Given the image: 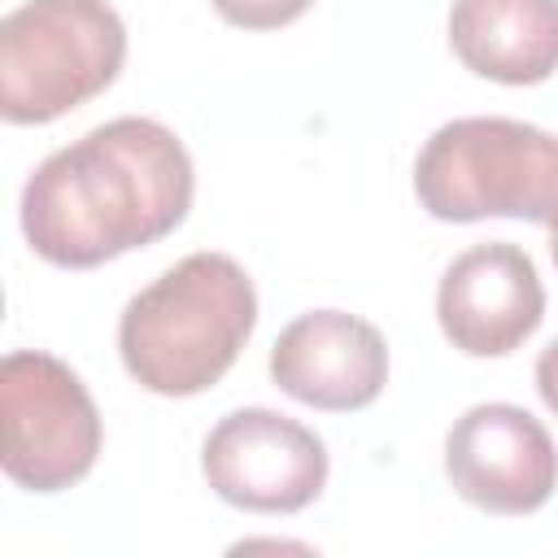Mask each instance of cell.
Segmentation results:
<instances>
[{
	"label": "cell",
	"instance_id": "obj_1",
	"mask_svg": "<svg viewBox=\"0 0 558 558\" xmlns=\"http://www.w3.org/2000/svg\"><path fill=\"white\" fill-rule=\"evenodd\" d=\"M192 187V157L170 126L113 118L39 161L22 187V235L48 266L92 270L170 235Z\"/></svg>",
	"mask_w": 558,
	"mask_h": 558
},
{
	"label": "cell",
	"instance_id": "obj_2",
	"mask_svg": "<svg viewBox=\"0 0 558 558\" xmlns=\"http://www.w3.org/2000/svg\"><path fill=\"white\" fill-rule=\"evenodd\" d=\"M257 323V292L227 253H192L135 292L118 323L126 375L157 397H196L240 357Z\"/></svg>",
	"mask_w": 558,
	"mask_h": 558
},
{
	"label": "cell",
	"instance_id": "obj_3",
	"mask_svg": "<svg viewBox=\"0 0 558 558\" xmlns=\"http://www.w3.org/2000/svg\"><path fill=\"white\" fill-rule=\"evenodd\" d=\"M414 196L440 222L558 227V135L514 118H453L418 148Z\"/></svg>",
	"mask_w": 558,
	"mask_h": 558
},
{
	"label": "cell",
	"instance_id": "obj_4",
	"mask_svg": "<svg viewBox=\"0 0 558 558\" xmlns=\"http://www.w3.org/2000/svg\"><path fill=\"white\" fill-rule=\"evenodd\" d=\"M126 61V26L109 0H26L0 22V113L44 126L100 96Z\"/></svg>",
	"mask_w": 558,
	"mask_h": 558
},
{
	"label": "cell",
	"instance_id": "obj_5",
	"mask_svg": "<svg viewBox=\"0 0 558 558\" xmlns=\"http://www.w3.org/2000/svg\"><path fill=\"white\" fill-rule=\"evenodd\" d=\"M100 440L96 401L61 357L17 349L0 362V462L17 488L78 484L96 466Z\"/></svg>",
	"mask_w": 558,
	"mask_h": 558
},
{
	"label": "cell",
	"instance_id": "obj_6",
	"mask_svg": "<svg viewBox=\"0 0 558 558\" xmlns=\"http://www.w3.org/2000/svg\"><path fill=\"white\" fill-rule=\"evenodd\" d=\"M201 471L227 506L253 514H296L327 484V449L305 423L248 405L218 418L205 436Z\"/></svg>",
	"mask_w": 558,
	"mask_h": 558
},
{
	"label": "cell",
	"instance_id": "obj_7",
	"mask_svg": "<svg viewBox=\"0 0 558 558\" xmlns=\"http://www.w3.org/2000/svg\"><path fill=\"white\" fill-rule=\"evenodd\" d=\"M445 475L462 501L488 514H532L558 484V449L523 405H471L445 436Z\"/></svg>",
	"mask_w": 558,
	"mask_h": 558
},
{
	"label": "cell",
	"instance_id": "obj_8",
	"mask_svg": "<svg viewBox=\"0 0 558 558\" xmlns=\"http://www.w3.org/2000/svg\"><path fill=\"white\" fill-rule=\"evenodd\" d=\"M445 340L466 357L514 353L545 318V288L519 244L493 240L458 253L436 288Z\"/></svg>",
	"mask_w": 558,
	"mask_h": 558
},
{
	"label": "cell",
	"instance_id": "obj_9",
	"mask_svg": "<svg viewBox=\"0 0 558 558\" xmlns=\"http://www.w3.org/2000/svg\"><path fill=\"white\" fill-rule=\"evenodd\" d=\"M270 379L314 410H362L388 384V344L379 327L344 310H310L292 318L270 349Z\"/></svg>",
	"mask_w": 558,
	"mask_h": 558
},
{
	"label": "cell",
	"instance_id": "obj_10",
	"mask_svg": "<svg viewBox=\"0 0 558 558\" xmlns=\"http://www.w3.org/2000/svg\"><path fill=\"white\" fill-rule=\"evenodd\" d=\"M449 48L480 78L545 83L558 70V0H453Z\"/></svg>",
	"mask_w": 558,
	"mask_h": 558
},
{
	"label": "cell",
	"instance_id": "obj_11",
	"mask_svg": "<svg viewBox=\"0 0 558 558\" xmlns=\"http://www.w3.org/2000/svg\"><path fill=\"white\" fill-rule=\"evenodd\" d=\"M214 13L240 31H275L296 22L314 0H209Z\"/></svg>",
	"mask_w": 558,
	"mask_h": 558
},
{
	"label": "cell",
	"instance_id": "obj_12",
	"mask_svg": "<svg viewBox=\"0 0 558 558\" xmlns=\"http://www.w3.org/2000/svg\"><path fill=\"white\" fill-rule=\"evenodd\" d=\"M536 392L558 414V340H549L541 349V357H536Z\"/></svg>",
	"mask_w": 558,
	"mask_h": 558
},
{
	"label": "cell",
	"instance_id": "obj_13",
	"mask_svg": "<svg viewBox=\"0 0 558 558\" xmlns=\"http://www.w3.org/2000/svg\"><path fill=\"white\" fill-rule=\"evenodd\" d=\"M549 253H554V266H558V227H549Z\"/></svg>",
	"mask_w": 558,
	"mask_h": 558
}]
</instances>
